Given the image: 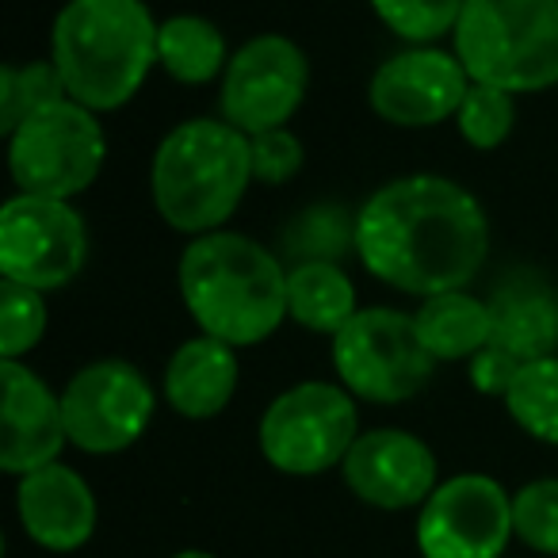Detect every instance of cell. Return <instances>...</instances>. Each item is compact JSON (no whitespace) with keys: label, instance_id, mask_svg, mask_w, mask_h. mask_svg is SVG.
I'll return each instance as SVG.
<instances>
[{"label":"cell","instance_id":"cell-1","mask_svg":"<svg viewBox=\"0 0 558 558\" xmlns=\"http://www.w3.org/2000/svg\"><path fill=\"white\" fill-rule=\"evenodd\" d=\"M356 256L402 295L466 291L486 268L489 218L456 180L436 172L398 177L356 210Z\"/></svg>","mask_w":558,"mask_h":558},{"label":"cell","instance_id":"cell-2","mask_svg":"<svg viewBox=\"0 0 558 558\" xmlns=\"http://www.w3.org/2000/svg\"><path fill=\"white\" fill-rule=\"evenodd\" d=\"M177 279L199 333L233 349H253L288 322V264L245 233L192 238Z\"/></svg>","mask_w":558,"mask_h":558},{"label":"cell","instance_id":"cell-3","mask_svg":"<svg viewBox=\"0 0 558 558\" xmlns=\"http://www.w3.org/2000/svg\"><path fill=\"white\" fill-rule=\"evenodd\" d=\"M157 20L146 0H70L50 27V62L70 100L116 111L157 65Z\"/></svg>","mask_w":558,"mask_h":558},{"label":"cell","instance_id":"cell-4","mask_svg":"<svg viewBox=\"0 0 558 558\" xmlns=\"http://www.w3.org/2000/svg\"><path fill=\"white\" fill-rule=\"evenodd\" d=\"M253 184L248 134L226 119H187L161 138L149 195L165 226L187 238L222 230Z\"/></svg>","mask_w":558,"mask_h":558},{"label":"cell","instance_id":"cell-5","mask_svg":"<svg viewBox=\"0 0 558 558\" xmlns=\"http://www.w3.org/2000/svg\"><path fill=\"white\" fill-rule=\"evenodd\" d=\"M451 47L471 81L512 96L558 85V0H466Z\"/></svg>","mask_w":558,"mask_h":558},{"label":"cell","instance_id":"cell-6","mask_svg":"<svg viewBox=\"0 0 558 558\" xmlns=\"http://www.w3.org/2000/svg\"><path fill=\"white\" fill-rule=\"evenodd\" d=\"M360 436V402L341 383L306 379L288 387L260 413L256 444L271 471L318 478L344 463Z\"/></svg>","mask_w":558,"mask_h":558},{"label":"cell","instance_id":"cell-7","mask_svg":"<svg viewBox=\"0 0 558 558\" xmlns=\"http://www.w3.org/2000/svg\"><path fill=\"white\" fill-rule=\"evenodd\" d=\"M108 161V138L93 108L62 100L27 116L9 134V172L24 195L73 203L96 184Z\"/></svg>","mask_w":558,"mask_h":558},{"label":"cell","instance_id":"cell-8","mask_svg":"<svg viewBox=\"0 0 558 558\" xmlns=\"http://www.w3.org/2000/svg\"><path fill=\"white\" fill-rule=\"evenodd\" d=\"M329 341H333L329 356H333L337 383L356 402L402 405L417 398L436 375V360L421 341L413 314L390 311V306L360 311Z\"/></svg>","mask_w":558,"mask_h":558},{"label":"cell","instance_id":"cell-9","mask_svg":"<svg viewBox=\"0 0 558 558\" xmlns=\"http://www.w3.org/2000/svg\"><path fill=\"white\" fill-rule=\"evenodd\" d=\"M88 226L81 210L47 195H12L0 207V271L35 291H62L85 271Z\"/></svg>","mask_w":558,"mask_h":558},{"label":"cell","instance_id":"cell-10","mask_svg":"<svg viewBox=\"0 0 558 558\" xmlns=\"http://www.w3.org/2000/svg\"><path fill=\"white\" fill-rule=\"evenodd\" d=\"M311 88V58L291 35H256L230 54L218 85V111L241 134L288 126Z\"/></svg>","mask_w":558,"mask_h":558},{"label":"cell","instance_id":"cell-11","mask_svg":"<svg viewBox=\"0 0 558 558\" xmlns=\"http://www.w3.org/2000/svg\"><path fill=\"white\" fill-rule=\"evenodd\" d=\"M157 410L149 379L126 360L85 364L62 390L70 444L85 456H119L146 436Z\"/></svg>","mask_w":558,"mask_h":558},{"label":"cell","instance_id":"cell-12","mask_svg":"<svg viewBox=\"0 0 558 558\" xmlns=\"http://www.w3.org/2000/svg\"><path fill=\"white\" fill-rule=\"evenodd\" d=\"M512 532V494L489 474H456L417 512L421 558H501Z\"/></svg>","mask_w":558,"mask_h":558},{"label":"cell","instance_id":"cell-13","mask_svg":"<svg viewBox=\"0 0 558 558\" xmlns=\"http://www.w3.org/2000/svg\"><path fill=\"white\" fill-rule=\"evenodd\" d=\"M471 93V73L456 58V50L440 47H410L372 73L367 104L390 126L425 131L456 119L463 96Z\"/></svg>","mask_w":558,"mask_h":558},{"label":"cell","instance_id":"cell-14","mask_svg":"<svg viewBox=\"0 0 558 558\" xmlns=\"http://www.w3.org/2000/svg\"><path fill=\"white\" fill-rule=\"evenodd\" d=\"M341 478L356 501L383 512H402L428 501V494L440 486V466L436 451L421 436L405 428H367L344 456Z\"/></svg>","mask_w":558,"mask_h":558},{"label":"cell","instance_id":"cell-15","mask_svg":"<svg viewBox=\"0 0 558 558\" xmlns=\"http://www.w3.org/2000/svg\"><path fill=\"white\" fill-rule=\"evenodd\" d=\"M0 471L24 478L58 463L70 444L62 395H54L20 360H0Z\"/></svg>","mask_w":558,"mask_h":558},{"label":"cell","instance_id":"cell-16","mask_svg":"<svg viewBox=\"0 0 558 558\" xmlns=\"http://www.w3.org/2000/svg\"><path fill=\"white\" fill-rule=\"evenodd\" d=\"M16 517L32 543H39L43 550H54V555H70L96 535L100 505H96L85 474L58 459V463L20 478Z\"/></svg>","mask_w":558,"mask_h":558},{"label":"cell","instance_id":"cell-17","mask_svg":"<svg viewBox=\"0 0 558 558\" xmlns=\"http://www.w3.org/2000/svg\"><path fill=\"white\" fill-rule=\"evenodd\" d=\"M241 383L238 349L218 337H192L184 341L165 364L161 395L177 417L210 421L233 402Z\"/></svg>","mask_w":558,"mask_h":558},{"label":"cell","instance_id":"cell-18","mask_svg":"<svg viewBox=\"0 0 558 558\" xmlns=\"http://www.w3.org/2000/svg\"><path fill=\"white\" fill-rule=\"evenodd\" d=\"M494 337L489 344L517 356L520 364L558 356V291L543 279L517 276L489 299Z\"/></svg>","mask_w":558,"mask_h":558},{"label":"cell","instance_id":"cell-19","mask_svg":"<svg viewBox=\"0 0 558 558\" xmlns=\"http://www.w3.org/2000/svg\"><path fill=\"white\" fill-rule=\"evenodd\" d=\"M417 333L436 364L444 360H474L494 337V314L471 291H440V295L421 299L413 311Z\"/></svg>","mask_w":558,"mask_h":558},{"label":"cell","instance_id":"cell-20","mask_svg":"<svg viewBox=\"0 0 558 558\" xmlns=\"http://www.w3.org/2000/svg\"><path fill=\"white\" fill-rule=\"evenodd\" d=\"M356 314V283L341 264L314 260L288 268V318L295 326L322 337H337Z\"/></svg>","mask_w":558,"mask_h":558},{"label":"cell","instance_id":"cell-21","mask_svg":"<svg viewBox=\"0 0 558 558\" xmlns=\"http://www.w3.org/2000/svg\"><path fill=\"white\" fill-rule=\"evenodd\" d=\"M157 65L180 85H210L222 81L230 54L226 35L203 16H169L157 27Z\"/></svg>","mask_w":558,"mask_h":558},{"label":"cell","instance_id":"cell-22","mask_svg":"<svg viewBox=\"0 0 558 558\" xmlns=\"http://www.w3.org/2000/svg\"><path fill=\"white\" fill-rule=\"evenodd\" d=\"M283 253L291 264H341L356 253V215L341 203H314L299 210L283 230Z\"/></svg>","mask_w":558,"mask_h":558},{"label":"cell","instance_id":"cell-23","mask_svg":"<svg viewBox=\"0 0 558 558\" xmlns=\"http://www.w3.org/2000/svg\"><path fill=\"white\" fill-rule=\"evenodd\" d=\"M501 402L520 433L558 448V356L520 367Z\"/></svg>","mask_w":558,"mask_h":558},{"label":"cell","instance_id":"cell-24","mask_svg":"<svg viewBox=\"0 0 558 558\" xmlns=\"http://www.w3.org/2000/svg\"><path fill=\"white\" fill-rule=\"evenodd\" d=\"M65 85L58 77L54 62H27V65H4L0 70V131L12 134L27 116H35L47 104L62 100Z\"/></svg>","mask_w":558,"mask_h":558},{"label":"cell","instance_id":"cell-25","mask_svg":"<svg viewBox=\"0 0 558 558\" xmlns=\"http://www.w3.org/2000/svg\"><path fill=\"white\" fill-rule=\"evenodd\" d=\"M466 0H372L375 16L410 47H433L456 32Z\"/></svg>","mask_w":558,"mask_h":558},{"label":"cell","instance_id":"cell-26","mask_svg":"<svg viewBox=\"0 0 558 558\" xmlns=\"http://www.w3.org/2000/svg\"><path fill=\"white\" fill-rule=\"evenodd\" d=\"M456 126L471 149H497L517 126V96L471 81V93L456 111Z\"/></svg>","mask_w":558,"mask_h":558},{"label":"cell","instance_id":"cell-27","mask_svg":"<svg viewBox=\"0 0 558 558\" xmlns=\"http://www.w3.org/2000/svg\"><path fill=\"white\" fill-rule=\"evenodd\" d=\"M47 333V299L43 291L4 279L0 283V360H24Z\"/></svg>","mask_w":558,"mask_h":558},{"label":"cell","instance_id":"cell-28","mask_svg":"<svg viewBox=\"0 0 558 558\" xmlns=\"http://www.w3.org/2000/svg\"><path fill=\"white\" fill-rule=\"evenodd\" d=\"M512 532L527 550L558 558V478H535L512 494Z\"/></svg>","mask_w":558,"mask_h":558},{"label":"cell","instance_id":"cell-29","mask_svg":"<svg viewBox=\"0 0 558 558\" xmlns=\"http://www.w3.org/2000/svg\"><path fill=\"white\" fill-rule=\"evenodd\" d=\"M248 154H253V180L256 184H288L303 172L306 146L295 131L276 126V131L248 134Z\"/></svg>","mask_w":558,"mask_h":558},{"label":"cell","instance_id":"cell-30","mask_svg":"<svg viewBox=\"0 0 558 558\" xmlns=\"http://www.w3.org/2000/svg\"><path fill=\"white\" fill-rule=\"evenodd\" d=\"M520 367H524V364H520L517 356H509V352L497 349V344H486V349L471 360V383H474V390H478V395L505 398Z\"/></svg>","mask_w":558,"mask_h":558},{"label":"cell","instance_id":"cell-31","mask_svg":"<svg viewBox=\"0 0 558 558\" xmlns=\"http://www.w3.org/2000/svg\"><path fill=\"white\" fill-rule=\"evenodd\" d=\"M172 558H218V555H210V550H177Z\"/></svg>","mask_w":558,"mask_h":558}]
</instances>
